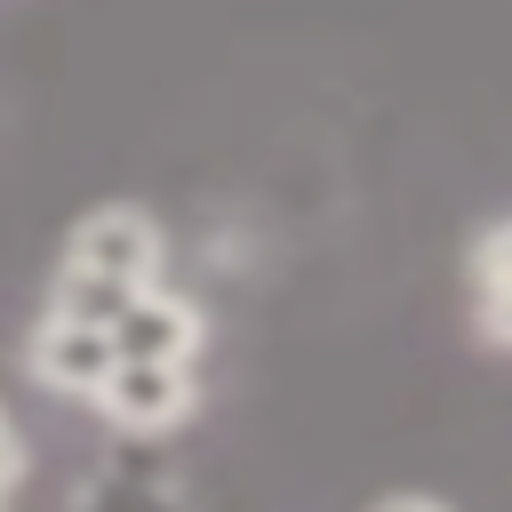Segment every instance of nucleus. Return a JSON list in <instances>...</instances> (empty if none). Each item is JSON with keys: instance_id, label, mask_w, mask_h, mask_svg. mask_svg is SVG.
Masks as SVG:
<instances>
[{"instance_id": "nucleus-1", "label": "nucleus", "mask_w": 512, "mask_h": 512, "mask_svg": "<svg viewBox=\"0 0 512 512\" xmlns=\"http://www.w3.org/2000/svg\"><path fill=\"white\" fill-rule=\"evenodd\" d=\"M64 272L144 288V280H160V224L144 208H88L64 240Z\"/></svg>"}, {"instance_id": "nucleus-2", "label": "nucleus", "mask_w": 512, "mask_h": 512, "mask_svg": "<svg viewBox=\"0 0 512 512\" xmlns=\"http://www.w3.org/2000/svg\"><path fill=\"white\" fill-rule=\"evenodd\" d=\"M104 336H112V360H200V344H208V312H200L192 296L144 280V288L120 304V320H112Z\"/></svg>"}, {"instance_id": "nucleus-3", "label": "nucleus", "mask_w": 512, "mask_h": 512, "mask_svg": "<svg viewBox=\"0 0 512 512\" xmlns=\"http://www.w3.org/2000/svg\"><path fill=\"white\" fill-rule=\"evenodd\" d=\"M192 400V360H112V376L96 384V408L120 432H168L176 416H192Z\"/></svg>"}, {"instance_id": "nucleus-4", "label": "nucleus", "mask_w": 512, "mask_h": 512, "mask_svg": "<svg viewBox=\"0 0 512 512\" xmlns=\"http://www.w3.org/2000/svg\"><path fill=\"white\" fill-rule=\"evenodd\" d=\"M24 368H32V384L56 392V400H96V384L112 376V336H104L96 320L48 312V320L24 336Z\"/></svg>"}, {"instance_id": "nucleus-5", "label": "nucleus", "mask_w": 512, "mask_h": 512, "mask_svg": "<svg viewBox=\"0 0 512 512\" xmlns=\"http://www.w3.org/2000/svg\"><path fill=\"white\" fill-rule=\"evenodd\" d=\"M464 272H472L480 336H488V344H512V216L472 240V264H464Z\"/></svg>"}, {"instance_id": "nucleus-6", "label": "nucleus", "mask_w": 512, "mask_h": 512, "mask_svg": "<svg viewBox=\"0 0 512 512\" xmlns=\"http://www.w3.org/2000/svg\"><path fill=\"white\" fill-rule=\"evenodd\" d=\"M24 480V440H16V424H0V496Z\"/></svg>"}, {"instance_id": "nucleus-7", "label": "nucleus", "mask_w": 512, "mask_h": 512, "mask_svg": "<svg viewBox=\"0 0 512 512\" xmlns=\"http://www.w3.org/2000/svg\"><path fill=\"white\" fill-rule=\"evenodd\" d=\"M376 512H448V504H440V496H384Z\"/></svg>"}, {"instance_id": "nucleus-8", "label": "nucleus", "mask_w": 512, "mask_h": 512, "mask_svg": "<svg viewBox=\"0 0 512 512\" xmlns=\"http://www.w3.org/2000/svg\"><path fill=\"white\" fill-rule=\"evenodd\" d=\"M0 424H8V416H0Z\"/></svg>"}]
</instances>
